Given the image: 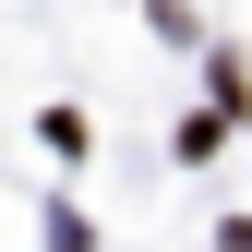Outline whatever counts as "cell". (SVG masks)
Here are the masks:
<instances>
[]
</instances>
